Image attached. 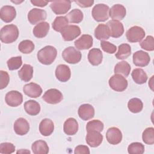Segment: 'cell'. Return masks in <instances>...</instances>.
Returning a JSON list of instances; mask_svg holds the SVG:
<instances>
[{
  "label": "cell",
  "mask_w": 154,
  "mask_h": 154,
  "mask_svg": "<svg viewBox=\"0 0 154 154\" xmlns=\"http://www.w3.org/2000/svg\"><path fill=\"white\" fill-rule=\"evenodd\" d=\"M5 100L6 103L10 106L16 107L22 103L23 96L19 91L12 90L6 94Z\"/></svg>",
  "instance_id": "obj_11"
},
{
  "label": "cell",
  "mask_w": 154,
  "mask_h": 154,
  "mask_svg": "<svg viewBox=\"0 0 154 154\" xmlns=\"http://www.w3.org/2000/svg\"><path fill=\"white\" fill-rule=\"evenodd\" d=\"M133 63L136 66L145 67L149 64L150 57L148 53L143 51H138L134 53Z\"/></svg>",
  "instance_id": "obj_13"
},
{
  "label": "cell",
  "mask_w": 154,
  "mask_h": 154,
  "mask_svg": "<svg viewBox=\"0 0 154 154\" xmlns=\"http://www.w3.org/2000/svg\"><path fill=\"white\" fill-rule=\"evenodd\" d=\"M74 2L82 8L90 7L93 5L94 2V1H91V0H77V1H74Z\"/></svg>",
  "instance_id": "obj_47"
},
{
  "label": "cell",
  "mask_w": 154,
  "mask_h": 154,
  "mask_svg": "<svg viewBox=\"0 0 154 154\" xmlns=\"http://www.w3.org/2000/svg\"><path fill=\"white\" fill-rule=\"evenodd\" d=\"M94 36L99 40L105 41L108 40L110 35L108 26L105 24H99L94 29Z\"/></svg>",
  "instance_id": "obj_27"
},
{
  "label": "cell",
  "mask_w": 154,
  "mask_h": 154,
  "mask_svg": "<svg viewBox=\"0 0 154 154\" xmlns=\"http://www.w3.org/2000/svg\"><path fill=\"white\" fill-rule=\"evenodd\" d=\"M109 8L104 4H98L93 8L91 14L97 22H105L109 18Z\"/></svg>",
  "instance_id": "obj_3"
},
{
  "label": "cell",
  "mask_w": 154,
  "mask_h": 154,
  "mask_svg": "<svg viewBox=\"0 0 154 154\" xmlns=\"http://www.w3.org/2000/svg\"><path fill=\"white\" fill-rule=\"evenodd\" d=\"M88 60L93 66H98L101 64L103 60L102 51L98 48H93L88 52Z\"/></svg>",
  "instance_id": "obj_25"
},
{
  "label": "cell",
  "mask_w": 154,
  "mask_h": 154,
  "mask_svg": "<svg viewBox=\"0 0 154 154\" xmlns=\"http://www.w3.org/2000/svg\"><path fill=\"white\" fill-rule=\"evenodd\" d=\"M129 110L133 113H138L141 111L143 108V103L141 99L138 98H132L128 103Z\"/></svg>",
  "instance_id": "obj_36"
},
{
  "label": "cell",
  "mask_w": 154,
  "mask_h": 154,
  "mask_svg": "<svg viewBox=\"0 0 154 154\" xmlns=\"http://www.w3.org/2000/svg\"><path fill=\"white\" fill-rule=\"evenodd\" d=\"M69 21L66 16H58L55 17L52 23L53 29L57 32H61L67 26H68Z\"/></svg>",
  "instance_id": "obj_35"
},
{
  "label": "cell",
  "mask_w": 154,
  "mask_h": 154,
  "mask_svg": "<svg viewBox=\"0 0 154 154\" xmlns=\"http://www.w3.org/2000/svg\"><path fill=\"white\" fill-rule=\"evenodd\" d=\"M85 140L90 147H96L101 144L103 141V135L97 131H88Z\"/></svg>",
  "instance_id": "obj_17"
},
{
  "label": "cell",
  "mask_w": 154,
  "mask_h": 154,
  "mask_svg": "<svg viewBox=\"0 0 154 154\" xmlns=\"http://www.w3.org/2000/svg\"><path fill=\"white\" fill-rule=\"evenodd\" d=\"M126 8L122 4L114 5L109 11V16L112 20H122L126 16Z\"/></svg>",
  "instance_id": "obj_22"
},
{
  "label": "cell",
  "mask_w": 154,
  "mask_h": 154,
  "mask_svg": "<svg viewBox=\"0 0 154 154\" xmlns=\"http://www.w3.org/2000/svg\"><path fill=\"white\" fill-rule=\"evenodd\" d=\"M109 35L114 38H119L124 32V27L122 23L119 20H111L106 23Z\"/></svg>",
  "instance_id": "obj_9"
},
{
  "label": "cell",
  "mask_w": 154,
  "mask_h": 154,
  "mask_svg": "<svg viewBox=\"0 0 154 154\" xmlns=\"http://www.w3.org/2000/svg\"><path fill=\"white\" fill-rule=\"evenodd\" d=\"M31 2L32 4L33 5L35 6H38V7H45L49 2V1H37V0H34V1H31Z\"/></svg>",
  "instance_id": "obj_48"
},
{
  "label": "cell",
  "mask_w": 154,
  "mask_h": 154,
  "mask_svg": "<svg viewBox=\"0 0 154 154\" xmlns=\"http://www.w3.org/2000/svg\"><path fill=\"white\" fill-rule=\"evenodd\" d=\"M18 75L23 81L29 82L33 76V67L29 64H23L18 72Z\"/></svg>",
  "instance_id": "obj_28"
},
{
  "label": "cell",
  "mask_w": 154,
  "mask_h": 154,
  "mask_svg": "<svg viewBox=\"0 0 154 154\" xmlns=\"http://www.w3.org/2000/svg\"><path fill=\"white\" fill-rule=\"evenodd\" d=\"M47 13L45 10L39 8H32L28 14V20L32 24L35 25L46 20Z\"/></svg>",
  "instance_id": "obj_12"
},
{
  "label": "cell",
  "mask_w": 154,
  "mask_h": 154,
  "mask_svg": "<svg viewBox=\"0 0 154 154\" xmlns=\"http://www.w3.org/2000/svg\"><path fill=\"white\" fill-rule=\"evenodd\" d=\"M131 76L134 81L138 84H144L147 80V75L142 69L137 68L134 69Z\"/></svg>",
  "instance_id": "obj_32"
},
{
  "label": "cell",
  "mask_w": 154,
  "mask_h": 154,
  "mask_svg": "<svg viewBox=\"0 0 154 154\" xmlns=\"http://www.w3.org/2000/svg\"><path fill=\"white\" fill-rule=\"evenodd\" d=\"M31 149L34 154H47L49 152V147L45 141L37 140L31 146Z\"/></svg>",
  "instance_id": "obj_30"
},
{
  "label": "cell",
  "mask_w": 154,
  "mask_h": 154,
  "mask_svg": "<svg viewBox=\"0 0 154 154\" xmlns=\"http://www.w3.org/2000/svg\"><path fill=\"white\" fill-rule=\"evenodd\" d=\"M23 91L26 95L32 98H37L42 93L41 87L38 84L34 82L25 84L23 87Z\"/></svg>",
  "instance_id": "obj_19"
},
{
  "label": "cell",
  "mask_w": 154,
  "mask_h": 154,
  "mask_svg": "<svg viewBox=\"0 0 154 154\" xmlns=\"http://www.w3.org/2000/svg\"><path fill=\"white\" fill-rule=\"evenodd\" d=\"M42 98L46 103L57 104L63 100V96L60 90L56 88H51L44 93Z\"/></svg>",
  "instance_id": "obj_8"
},
{
  "label": "cell",
  "mask_w": 154,
  "mask_h": 154,
  "mask_svg": "<svg viewBox=\"0 0 154 154\" xmlns=\"http://www.w3.org/2000/svg\"><path fill=\"white\" fill-rule=\"evenodd\" d=\"M128 152L130 154H142L144 152V146L141 143H132L128 146Z\"/></svg>",
  "instance_id": "obj_40"
},
{
  "label": "cell",
  "mask_w": 154,
  "mask_h": 154,
  "mask_svg": "<svg viewBox=\"0 0 154 154\" xmlns=\"http://www.w3.org/2000/svg\"><path fill=\"white\" fill-rule=\"evenodd\" d=\"M106 138L109 144L116 145L122 141V133L118 128L111 127L107 130Z\"/></svg>",
  "instance_id": "obj_14"
},
{
  "label": "cell",
  "mask_w": 154,
  "mask_h": 154,
  "mask_svg": "<svg viewBox=\"0 0 154 154\" xmlns=\"http://www.w3.org/2000/svg\"><path fill=\"white\" fill-rule=\"evenodd\" d=\"M54 129V124L49 119H43L39 125V131L40 134L45 137L52 134Z\"/></svg>",
  "instance_id": "obj_24"
},
{
  "label": "cell",
  "mask_w": 154,
  "mask_h": 154,
  "mask_svg": "<svg viewBox=\"0 0 154 154\" xmlns=\"http://www.w3.org/2000/svg\"><path fill=\"white\" fill-rule=\"evenodd\" d=\"M66 17L70 23H79L84 18L83 13L79 9H73L70 11L67 15Z\"/></svg>",
  "instance_id": "obj_34"
},
{
  "label": "cell",
  "mask_w": 154,
  "mask_h": 154,
  "mask_svg": "<svg viewBox=\"0 0 154 154\" xmlns=\"http://www.w3.org/2000/svg\"><path fill=\"white\" fill-rule=\"evenodd\" d=\"M10 81V76L6 71L0 70V89L5 88Z\"/></svg>",
  "instance_id": "obj_45"
},
{
  "label": "cell",
  "mask_w": 154,
  "mask_h": 154,
  "mask_svg": "<svg viewBox=\"0 0 154 154\" xmlns=\"http://www.w3.org/2000/svg\"><path fill=\"white\" fill-rule=\"evenodd\" d=\"M100 46L104 52L108 54H114L117 50L116 45L107 41H101Z\"/></svg>",
  "instance_id": "obj_43"
},
{
  "label": "cell",
  "mask_w": 154,
  "mask_h": 154,
  "mask_svg": "<svg viewBox=\"0 0 154 154\" xmlns=\"http://www.w3.org/2000/svg\"><path fill=\"white\" fill-rule=\"evenodd\" d=\"M141 48L147 51L154 50V38L152 35H148L146 38L140 43Z\"/></svg>",
  "instance_id": "obj_42"
},
{
  "label": "cell",
  "mask_w": 154,
  "mask_h": 154,
  "mask_svg": "<svg viewBox=\"0 0 154 154\" xmlns=\"http://www.w3.org/2000/svg\"><path fill=\"white\" fill-rule=\"evenodd\" d=\"M8 68L10 70H14L19 69L22 64V57L20 56L11 57L7 62Z\"/></svg>",
  "instance_id": "obj_41"
},
{
  "label": "cell",
  "mask_w": 154,
  "mask_h": 154,
  "mask_svg": "<svg viewBox=\"0 0 154 154\" xmlns=\"http://www.w3.org/2000/svg\"><path fill=\"white\" fill-rule=\"evenodd\" d=\"M57 51L56 48L52 46H46L40 49L37 54L38 61L42 64L50 65L56 58Z\"/></svg>",
  "instance_id": "obj_1"
},
{
  "label": "cell",
  "mask_w": 154,
  "mask_h": 154,
  "mask_svg": "<svg viewBox=\"0 0 154 154\" xmlns=\"http://www.w3.org/2000/svg\"><path fill=\"white\" fill-rule=\"evenodd\" d=\"M108 84L111 88L117 92L125 91L128 85L127 79L122 75L115 74L109 79Z\"/></svg>",
  "instance_id": "obj_4"
},
{
  "label": "cell",
  "mask_w": 154,
  "mask_h": 154,
  "mask_svg": "<svg viewBox=\"0 0 154 154\" xmlns=\"http://www.w3.org/2000/svg\"><path fill=\"white\" fill-rule=\"evenodd\" d=\"M63 58L69 64H76L79 63L82 58L80 51L73 46L66 48L62 52Z\"/></svg>",
  "instance_id": "obj_5"
},
{
  "label": "cell",
  "mask_w": 154,
  "mask_h": 154,
  "mask_svg": "<svg viewBox=\"0 0 154 154\" xmlns=\"http://www.w3.org/2000/svg\"><path fill=\"white\" fill-rule=\"evenodd\" d=\"M78 116L83 120H88L94 116V109L88 103L81 105L78 108Z\"/></svg>",
  "instance_id": "obj_20"
},
{
  "label": "cell",
  "mask_w": 154,
  "mask_h": 154,
  "mask_svg": "<svg viewBox=\"0 0 154 154\" xmlns=\"http://www.w3.org/2000/svg\"><path fill=\"white\" fill-rule=\"evenodd\" d=\"M142 139L146 144L152 145L154 143V129L153 127H149L144 129L142 134Z\"/></svg>",
  "instance_id": "obj_39"
},
{
  "label": "cell",
  "mask_w": 154,
  "mask_h": 154,
  "mask_svg": "<svg viewBox=\"0 0 154 154\" xmlns=\"http://www.w3.org/2000/svg\"><path fill=\"white\" fill-rule=\"evenodd\" d=\"M93 39L91 35L88 34H83L78 39L75 40L74 45L79 50L88 49L93 46Z\"/></svg>",
  "instance_id": "obj_18"
},
{
  "label": "cell",
  "mask_w": 154,
  "mask_h": 154,
  "mask_svg": "<svg viewBox=\"0 0 154 154\" xmlns=\"http://www.w3.org/2000/svg\"><path fill=\"white\" fill-rule=\"evenodd\" d=\"M23 106L26 112L30 116H36L40 111V104L34 100H29L25 102Z\"/></svg>",
  "instance_id": "obj_29"
},
{
  "label": "cell",
  "mask_w": 154,
  "mask_h": 154,
  "mask_svg": "<svg viewBox=\"0 0 154 154\" xmlns=\"http://www.w3.org/2000/svg\"><path fill=\"white\" fill-rule=\"evenodd\" d=\"M103 123L99 120H93L88 122L86 125L87 131H97L101 132L103 129Z\"/></svg>",
  "instance_id": "obj_38"
},
{
  "label": "cell",
  "mask_w": 154,
  "mask_h": 154,
  "mask_svg": "<svg viewBox=\"0 0 154 154\" xmlns=\"http://www.w3.org/2000/svg\"><path fill=\"white\" fill-rule=\"evenodd\" d=\"M61 36L65 41H72L81 34V29L77 25H69L61 32Z\"/></svg>",
  "instance_id": "obj_10"
},
{
  "label": "cell",
  "mask_w": 154,
  "mask_h": 154,
  "mask_svg": "<svg viewBox=\"0 0 154 154\" xmlns=\"http://www.w3.org/2000/svg\"><path fill=\"white\" fill-rule=\"evenodd\" d=\"M16 16V11L14 7L11 5L3 6L0 10V17L2 21L9 23L13 21Z\"/></svg>",
  "instance_id": "obj_15"
},
{
  "label": "cell",
  "mask_w": 154,
  "mask_h": 154,
  "mask_svg": "<svg viewBox=\"0 0 154 154\" xmlns=\"http://www.w3.org/2000/svg\"><path fill=\"white\" fill-rule=\"evenodd\" d=\"M55 74L58 81L65 82L70 78L71 72L68 66L66 64H59L55 69Z\"/></svg>",
  "instance_id": "obj_16"
},
{
  "label": "cell",
  "mask_w": 154,
  "mask_h": 154,
  "mask_svg": "<svg viewBox=\"0 0 154 154\" xmlns=\"http://www.w3.org/2000/svg\"><path fill=\"white\" fill-rule=\"evenodd\" d=\"M50 7L56 14H66L71 7V1L69 0H57L51 1Z\"/></svg>",
  "instance_id": "obj_7"
},
{
  "label": "cell",
  "mask_w": 154,
  "mask_h": 154,
  "mask_svg": "<svg viewBox=\"0 0 154 154\" xmlns=\"http://www.w3.org/2000/svg\"><path fill=\"white\" fill-rule=\"evenodd\" d=\"M74 153L75 154H89L90 150L87 146L79 145L75 147Z\"/></svg>",
  "instance_id": "obj_46"
},
{
  "label": "cell",
  "mask_w": 154,
  "mask_h": 154,
  "mask_svg": "<svg viewBox=\"0 0 154 154\" xmlns=\"http://www.w3.org/2000/svg\"><path fill=\"white\" fill-rule=\"evenodd\" d=\"M13 128L16 134L24 135L26 134L29 130V124L25 119L20 117L14 122Z\"/></svg>",
  "instance_id": "obj_21"
},
{
  "label": "cell",
  "mask_w": 154,
  "mask_h": 154,
  "mask_svg": "<svg viewBox=\"0 0 154 154\" xmlns=\"http://www.w3.org/2000/svg\"><path fill=\"white\" fill-rule=\"evenodd\" d=\"M15 150V146L11 143H2L0 144V153L10 154L12 153Z\"/></svg>",
  "instance_id": "obj_44"
},
{
  "label": "cell",
  "mask_w": 154,
  "mask_h": 154,
  "mask_svg": "<svg viewBox=\"0 0 154 154\" xmlns=\"http://www.w3.org/2000/svg\"><path fill=\"white\" fill-rule=\"evenodd\" d=\"M78 130V123L74 118L67 119L63 125V131L67 135H75Z\"/></svg>",
  "instance_id": "obj_23"
},
{
  "label": "cell",
  "mask_w": 154,
  "mask_h": 154,
  "mask_svg": "<svg viewBox=\"0 0 154 154\" xmlns=\"http://www.w3.org/2000/svg\"><path fill=\"white\" fill-rule=\"evenodd\" d=\"M131 71L130 64L125 61H122L118 63L114 67V72L115 74H119L125 77H127Z\"/></svg>",
  "instance_id": "obj_31"
},
{
  "label": "cell",
  "mask_w": 154,
  "mask_h": 154,
  "mask_svg": "<svg viewBox=\"0 0 154 154\" xmlns=\"http://www.w3.org/2000/svg\"><path fill=\"white\" fill-rule=\"evenodd\" d=\"M131 54V48L127 43H123L119 46L118 51L116 54V57L119 60L128 58Z\"/></svg>",
  "instance_id": "obj_33"
},
{
  "label": "cell",
  "mask_w": 154,
  "mask_h": 154,
  "mask_svg": "<svg viewBox=\"0 0 154 154\" xmlns=\"http://www.w3.org/2000/svg\"><path fill=\"white\" fill-rule=\"evenodd\" d=\"M25 152H26L30 153V151H29V150H26V151H25V150H24V151H23V150H20V151L18 150V151L17 152V153H23V152L25 153Z\"/></svg>",
  "instance_id": "obj_49"
},
{
  "label": "cell",
  "mask_w": 154,
  "mask_h": 154,
  "mask_svg": "<svg viewBox=\"0 0 154 154\" xmlns=\"http://www.w3.org/2000/svg\"><path fill=\"white\" fill-rule=\"evenodd\" d=\"M146 35L143 28L138 26L131 27L126 32V36L128 42L131 43H136L141 42Z\"/></svg>",
  "instance_id": "obj_6"
},
{
  "label": "cell",
  "mask_w": 154,
  "mask_h": 154,
  "mask_svg": "<svg viewBox=\"0 0 154 154\" xmlns=\"http://www.w3.org/2000/svg\"><path fill=\"white\" fill-rule=\"evenodd\" d=\"M19 36V29L14 24L3 26L0 31V39L2 42L8 44L15 42Z\"/></svg>",
  "instance_id": "obj_2"
},
{
  "label": "cell",
  "mask_w": 154,
  "mask_h": 154,
  "mask_svg": "<svg viewBox=\"0 0 154 154\" xmlns=\"http://www.w3.org/2000/svg\"><path fill=\"white\" fill-rule=\"evenodd\" d=\"M35 46L34 43L29 40H25L20 42L18 46V49L20 52L23 54H30L34 49Z\"/></svg>",
  "instance_id": "obj_37"
},
{
  "label": "cell",
  "mask_w": 154,
  "mask_h": 154,
  "mask_svg": "<svg viewBox=\"0 0 154 154\" xmlns=\"http://www.w3.org/2000/svg\"><path fill=\"white\" fill-rule=\"evenodd\" d=\"M49 24L46 22H42L35 25L33 28L32 32L34 35L37 38H43L49 31Z\"/></svg>",
  "instance_id": "obj_26"
}]
</instances>
